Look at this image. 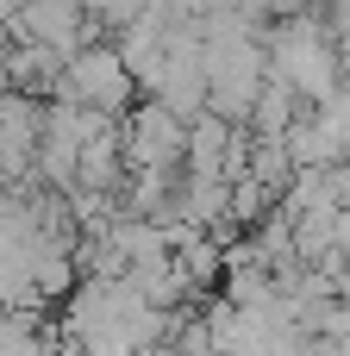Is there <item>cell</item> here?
<instances>
[{"label": "cell", "instance_id": "1", "mask_svg": "<svg viewBox=\"0 0 350 356\" xmlns=\"http://www.w3.org/2000/svg\"><path fill=\"white\" fill-rule=\"evenodd\" d=\"M263 50H269V75H282L307 106H319L326 94L344 88V56H338V38L326 31L319 13H294V19L263 25Z\"/></svg>", "mask_w": 350, "mask_h": 356}, {"label": "cell", "instance_id": "4", "mask_svg": "<svg viewBox=\"0 0 350 356\" xmlns=\"http://www.w3.org/2000/svg\"><path fill=\"white\" fill-rule=\"evenodd\" d=\"M88 31H94V19H88L75 0H25V6H19V19H13V38L56 50L63 63H69L81 44H94Z\"/></svg>", "mask_w": 350, "mask_h": 356}, {"label": "cell", "instance_id": "3", "mask_svg": "<svg viewBox=\"0 0 350 356\" xmlns=\"http://www.w3.org/2000/svg\"><path fill=\"white\" fill-rule=\"evenodd\" d=\"M119 131H125V169H182L188 156V125L163 100H138Z\"/></svg>", "mask_w": 350, "mask_h": 356}, {"label": "cell", "instance_id": "2", "mask_svg": "<svg viewBox=\"0 0 350 356\" xmlns=\"http://www.w3.org/2000/svg\"><path fill=\"white\" fill-rule=\"evenodd\" d=\"M50 100H75V106H94V113H106V119H125V113L138 106V81H132V69L119 63L113 38H94V44H81V50L63 63V81H56Z\"/></svg>", "mask_w": 350, "mask_h": 356}, {"label": "cell", "instance_id": "6", "mask_svg": "<svg viewBox=\"0 0 350 356\" xmlns=\"http://www.w3.org/2000/svg\"><path fill=\"white\" fill-rule=\"evenodd\" d=\"M56 338H44V319L31 307H0V356H50Z\"/></svg>", "mask_w": 350, "mask_h": 356}, {"label": "cell", "instance_id": "7", "mask_svg": "<svg viewBox=\"0 0 350 356\" xmlns=\"http://www.w3.org/2000/svg\"><path fill=\"white\" fill-rule=\"evenodd\" d=\"M19 6H25V0H0V25H6V31H13V19H19Z\"/></svg>", "mask_w": 350, "mask_h": 356}, {"label": "cell", "instance_id": "5", "mask_svg": "<svg viewBox=\"0 0 350 356\" xmlns=\"http://www.w3.org/2000/svg\"><path fill=\"white\" fill-rule=\"evenodd\" d=\"M294 119H301V94H294L282 75H269L263 94H257V106H250V119H244V131H250L257 144H282V138L294 131Z\"/></svg>", "mask_w": 350, "mask_h": 356}]
</instances>
